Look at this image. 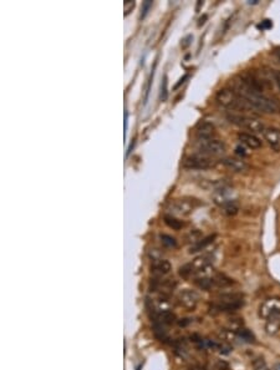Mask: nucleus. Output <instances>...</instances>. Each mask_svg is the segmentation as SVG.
Masks as SVG:
<instances>
[{"label":"nucleus","mask_w":280,"mask_h":370,"mask_svg":"<svg viewBox=\"0 0 280 370\" xmlns=\"http://www.w3.org/2000/svg\"><path fill=\"white\" fill-rule=\"evenodd\" d=\"M236 92L247 100L255 110L265 114H278L280 111V106L277 102L263 93L260 81L254 79L253 76H242L236 84Z\"/></svg>","instance_id":"nucleus-1"},{"label":"nucleus","mask_w":280,"mask_h":370,"mask_svg":"<svg viewBox=\"0 0 280 370\" xmlns=\"http://www.w3.org/2000/svg\"><path fill=\"white\" fill-rule=\"evenodd\" d=\"M216 101L222 108L229 111H248L253 108L245 99H243L239 93L232 89H222L216 95Z\"/></svg>","instance_id":"nucleus-2"},{"label":"nucleus","mask_w":280,"mask_h":370,"mask_svg":"<svg viewBox=\"0 0 280 370\" xmlns=\"http://www.w3.org/2000/svg\"><path fill=\"white\" fill-rule=\"evenodd\" d=\"M244 304V297L240 293H225L219 295L214 302L213 307L217 310L222 312H232L236 309L242 308Z\"/></svg>","instance_id":"nucleus-3"},{"label":"nucleus","mask_w":280,"mask_h":370,"mask_svg":"<svg viewBox=\"0 0 280 370\" xmlns=\"http://www.w3.org/2000/svg\"><path fill=\"white\" fill-rule=\"evenodd\" d=\"M228 120H229V123L239 126L242 128H245L248 131H251L253 134H263L264 130H265L264 123L259 119H255V117L245 116V115L239 114H229L228 115Z\"/></svg>","instance_id":"nucleus-4"},{"label":"nucleus","mask_w":280,"mask_h":370,"mask_svg":"<svg viewBox=\"0 0 280 370\" xmlns=\"http://www.w3.org/2000/svg\"><path fill=\"white\" fill-rule=\"evenodd\" d=\"M198 150L202 154L206 156H221L225 154V143L223 141L210 139V140L198 141Z\"/></svg>","instance_id":"nucleus-5"},{"label":"nucleus","mask_w":280,"mask_h":370,"mask_svg":"<svg viewBox=\"0 0 280 370\" xmlns=\"http://www.w3.org/2000/svg\"><path fill=\"white\" fill-rule=\"evenodd\" d=\"M214 166V161L206 154H192L183 161V167L188 170H208Z\"/></svg>","instance_id":"nucleus-6"},{"label":"nucleus","mask_w":280,"mask_h":370,"mask_svg":"<svg viewBox=\"0 0 280 370\" xmlns=\"http://www.w3.org/2000/svg\"><path fill=\"white\" fill-rule=\"evenodd\" d=\"M196 207V202L191 199H182L173 202L169 207V211L172 213V216L186 217L190 216Z\"/></svg>","instance_id":"nucleus-7"},{"label":"nucleus","mask_w":280,"mask_h":370,"mask_svg":"<svg viewBox=\"0 0 280 370\" xmlns=\"http://www.w3.org/2000/svg\"><path fill=\"white\" fill-rule=\"evenodd\" d=\"M260 315L265 319L280 318V298H270L260 307Z\"/></svg>","instance_id":"nucleus-8"},{"label":"nucleus","mask_w":280,"mask_h":370,"mask_svg":"<svg viewBox=\"0 0 280 370\" xmlns=\"http://www.w3.org/2000/svg\"><path fill=\"white\" fill-rule=\"evenodd\" d=\"M178 303L181 304L183 308L188 309V310H193L198 304L199 297L194 291L191 289H184V291L179 292V294L177 297Z\"/></svg>","instance_id":"nucleus-9"},{"label":"nucleus","mask_w":280,"mask_h":370,"mask_svg":"<svg viewBox=\"0 0 280 370\" xmlns=\"http://www.w3.org/2000/svg\"><path fill=\"white\" fill-rule=\"evenodd\" d=\"M216 135V127L213 123L208 121H201L196 126V136L198 141L202 140H210Z\"/></svg>","instance_id":"nucleus-10"},{"label":"nucleus","mask_w":280,"mask_h":370,"mask_svg":"<svg viewBox=\"0 0 280 370\" xmlns=\"http://www.w3.org/2000/svg\"><path fill=\"white\" fill-rule=\"evenodd\" d=\"M263 136L274 151L280 152V128L278 127H265Z\"/></svg>","instance_id":"nucleus-11"},{"label":"nucleus","mask_w":280,"mask_h":370,"mask_svg":"<svg viewBox=\"0 0 280 370\" xmlns=\"http://www.w3.org/2000/svg\"><path fill=\"white\" fill-rule=\"evenodd\" d=\"M238 140L240 141V143H243V145L251 150L259 149L260 146H262V141L255 135L249 134V132H239L238 134Z\"/></svg>","instance_id":"nucleus-12"},{"label":"nucleus","mask_w":280,"mask_h":370,"mask_svg":"<svg viewBox=\"0 0 280 370\" xmlns=\"http://www.w3.org/2000/svg\"><path fill=\"white\" fill-rule=\"evenodd\" d=\"M222 163L227 169L232 170L234 172H243L248 169V165L245 163L243 158H236V157H227L222 160Z\"/></svg>","instance_id":"nucleus-13"},{"label":"nucleus","mask_w":280,"mask_h":370,"mask_svg":"<svg viewBox=\"0 0 280 370\" xmlns=\"http://www.w3.org/2000/svg\"><path fill=\"white\" fill-rule=\"evenodd\" d=\"M171 271V263L166 260H155L153 264H152V272L156 277H162L169 273Z\"/></svg>","instance_id":"nucleus-14"},{"label":"nucleus","mask_w":280,"mask_h":370,"mask_svg":"<svg viewBox=\"0 0 280 370\" xmlns=\"http://www.w3.org/2000/svg\"><path fill=\"white\" fill-rule=\"evenodd\" d=\"M214 238H216V234H212V236H208V237H206V238H202L201 241H198L197 243H194V245L191 246L190 253H196V252H199V251H202V249H205L206 247H208L210 243L213 242Z\"/></svg>","instance_id":"nucleus-15"},{"label":"nucleus","mask_w":280,"mask_h":370,"mask_svg":"<svg viewBox=\"0 0 280 370\" xmlns=\"http://www.w3.org/2000/svg\"><path fill=\"white\" fill-rule=\"evenodd\" d=\"M164 223H166L169 228H172V230H176V231L182 230V227L184 226L183 222L179 221L178 218H176L175 216H171V215L164 216Z\"/></svg>","instance_id":"nucleus-16"},{"label":"nucleus","mask_w":280,"mask_h":370,"mask_svg":"<svg viewBox=\"0 0 280 370\" xmlns=\"http://www.w3.org/2000/svg\"><path fill=\"white\" fill-rule=\"evenodd\" d=\"M213 282L216 287H222L223 288V287L231 286L232 283H233V280H232L231 278H228L227 276H224V274L217 273L213 276Z\"/></svg>","instance_id":"nucleus-17"},{"label":"nucleus","mask_w":280,"mask_h":370,"mask_svg":"<svg viewBox=\"0 0 280 370\" xmlns=\"http://www.w3.org/2000/svg\"><path fill=\"white\" fill-rule=\"evenodd\" d=\"M280 328V318H270L266 322V332L269 334H275Z\"/></svg>","instance_id":"nucleus-18"},{"label":"nucleus","mask_w":280,"mask_h":370,"mask_svg":"<svg viewBox=\"0 0 280 370\" xmlns=\"http://www.w3.org/2000/svg\"><path fill=\"white\" fill-rule=\"evenodd\" d=\"M158 321L161 322V324H172L176 321V317L172 312L169 310H162L160 313V317H158Z\"/></svg>","instance_id":"nucleus-19"},{"label":"nucleus","mask_w":280,"mask_h":370,"mask_svg":"<svg viewBox=\"0 0 280 370\" xmlns=\"http://www.w3.org/2000/svg\"><path fill=\"white\" fill-rule=\"evenodd\" d=\"M186 239H187V242H190V243H192V245H194V243H197L198 241H201L202 239V232L198 230L191 231L190 233L187 234Z\"/></svg>","instance_id":"nucleus-20"},{"label":"nucleus","mask_w":280,"mask_h":370,"mask_svg":"<svg viewBox=\"0 0 280 370\" xmlns=\"http://www.w3.org/2000/svg\"><path fill=\"white\" fill-rule=\"evenodd\" d=\"M161 242L164 247L167 248H175L177 247V242L172 236H168V234H161Z\"/></svg>","instance_id":"nucleus-21"},{"label":"nucleus","mask_w":280,"mask_h":370,"mask_svg":"<svg viewBox=\"0 0 280 370\" xmlns=\"http://www.w3.org/2000/svg\"><path fill=\"white\" fill-rule=\"evenodd\" d=\"M167 76H163V80L161 82V92H160V99L161 101H166L167 97H168V89H167Z\"/></svg>","instance_id":"nucleus-22"},{"label":"nucleus","mask_w":280,"mask_h":370,"mask_svg":"<svg viewBox=\"0 0 280 370\" xmlns=\"http://www.w3.org/2000/svg\"><path fill=\"white\" fill-rule=\"evenodd\" d=\"M238 337H239V338H242L243 340L248 341V343H251V341H254V335L251 334V333L249 332L248 329H244V328H242L240 330H238Z\"/></svg>","instance_id":"nucleus-23"},{"label":"nucleus","mask_w":280,"mask_h":370,"mask_svg":"<svg viewBox=\"0 0 280 370\" xmlns=\"http://www.w3.org/2000/svg\"><path fill=\"white\" fill-rule=\"evenodd\" d=\"M223 210H224V213H227V215L232 216V215H236V213L238 212V206H236V201H234V202H232V203L224 206V207H223Z\"/></svg>","instance_id":"nucleus-24"},{"label":"nucleus","mask_w":280,"mask_h":370,"mask_svg":"<svg viewBox=\"0 0 280 370\" xmlns=\"http://www.w3.org/2000/svg\"><path fill=\"white\" fill-rule=\"evenodd\" d=\"M152 6V1L151 0H146L145 3L142 4V13H141V19H143L145 16H146V14L148 13L149 8Z\"/></svg>","instance_id":"nucleus-25"},{"label":"nucleus","mask_w":280,"mask_h":370,"mask_svg":"<svg viewBox=\"0 0 280 370\" xmlns=\"http://www.w3.org/2000/svg\"><path fill=\"white\" fill-rule=\"evenodd\" d=\"M123 8H125V16L126 15H129L130 12L134 8V1H131V0H126L125 3H123Z\"/></svg>","instance_id":"nucleus-26"},{"label":"nucleus","mask_w":280,"mask_h":370,"mask_svg":"<svg viewBox=\"0 0 280 370\" xmlns=\"http://www.w3.org/2000/svg\"><path fill=\"white\" fill-rule=\"evenodd\" d=\"M271 27H273V24H271L270 20H264V21H262V24H259V25H258V28H259V29H262V30L270 29Z\"/></svg>","instance_id":"nucleus-27"},{"label":"nucleus","mask_w":280,"mask_h":370,"mask_svg":"<svg viewBox=\"0 0 280 370\" xmlns=\"http://www.w3.org/2000/svg\"><path fill=\"white\" fill-rule=\"evenodd\" d=\"M236 154H238V156H240V158L244 157V156H247V152H245V150L243 149L242 146H236Z\"/></svg>","instance_id":"nucleus-28"},{"label":"nucleus","mask_w":280,"mask_h":370,"mask_svg":"<svg viewBox=\"0 0 280 370\" xmlns=\"http://www.w3.org/2000/svg\"><path fill=\"white\" fill-rule=\"evenodd\" d=\"M127 121H129V115L127 111H125V119H123V130H125V136L127 134Z\"/></svg>","instance_id":"nucleus-29"},{"label":"nucleus","mask_w":280,"mask_h":370,"mask_svg":"<svg viewBox=\"0 0 280 370\" xmlns=\"http://www.w3.org/2000/svg\"><path fill=\"white\" fill-rule=\"evenodd\" d=\"M274 77H275V81H277V84L279 85V88H280V70L279 71H275Z\"/></svg>","instance_id":"nucleus-30"},{"label":"nucleus","mask_w":280,"mask_h":370,"mask_svg":"<svg viewBox=\"0 0 280 370\" xmlns=\"http://www.w3.org/2000/svg\"><path fill=\"white\" fill-rule=\"evenodd\" d=\"M187 79H188V75H184L183 77H182V79L179 80V82H178V84L176 85V89H177L178 86H179V85H181V84H183V82H184V80H187Z\"/></svg>","instance_id":"nucleus-31"},{"label":"nucleus","mask_w":280,"mask_h":370,"mask_svg":"<svg viewBox=\"0 0 280 370\" xmlns=\"http://www.w3.org/2000/svg\"><path fill=\"white\" fill-rule=\"evenodd\" d=\"M133 146H134V140L132 141V142H131V145H130V147H129V150H127V156H129V154H131L132 149H133Z\"/></svg>","instance_id":"nucleus-32"},{"label":"nucleus","mask_w":280,"mask_h":370,"mask_svg":"<svg viewBox=\"0 0 280 370\" xmlns=\"http://www.w3.org/2000/svg\"><path fill=\"white\" fill-rule=\"evenodd\" d=\"M273 370H280V363H277V364L273 367Z\"/></svg>","instance_id":"nucleus-33"}]
</instances>
